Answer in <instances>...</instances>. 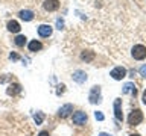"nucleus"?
Returning a JSON list of instances; mask_svg holds the SVG:
<instances>
[{"instance_id": "1", "label": "nucleus", "mask_w": 146, "mask_h": 136, "mask_svg": "<svg viewBox=\"0 0 146 136\" xmlns=\"http://www.w3.org/2000/svg\"><path fill=\"white\" fill-rule=\"evenodd\" d=\"M141 121H143V113H141L140 109H135V110H132L129 113V118H128L129 126H137V124H140Z\"/></svg>"}, {"instance_id": "2", "label": "nucleus", "mask_w": 146, "mask_h": 136, "mask_svg": "<svg viewBox=\"0 0 146 136\" xmlns=\"http://www.w3.org/2000/svg\"><path fill=\"white\" fill-rule=\"evenodd\" d=\"M132 58L137 59V61H141V59L146 58V47L145 45H134L132 48Z\"/></svg>"}, {"instance_id": "3", "label": "nucleus", "mask_w": 146, "mask_h": 136, "mask_svg": "<svg viewBox=\"0 0 146 136\" xmlns=\"http://www.w3.org/2000/svg\"><path fill=\"white\" fill-rule=\"evenodd\" d=\"M72 120H73V122H75V124L82 126V124H85V122H87V113L82 112V110L75 112V113H73V116H72Z\"/></svg>"}, {"instance_id": "4", "label": "nucleus", "mask_w": 146, "mask_h": 136, "mask_svg": "<svg viewBox=\"0 0 146 136\" xmlns=\"http://www.w3.org/2000/svg\"><path fill=\"white\" fill-rule=\"evenodd\" d=\"M110 76H111L114 80H122L123 77L126 76V70L123 67H116L111 73H110Z\"/></svg>"}, {"instance_id": "5", "label": "nucleus", "mask_w": 146, "mask_h": 136, "mask_svg": "<svg viewBox=\"0 0 146 136\" xmlns=\"http://www.w3.org/2000/svg\"><path fill=\"white\" fill-rule=\"evenodd\" d=\"M43 8L49 12L56 11V9L59 8V0H46V2L43 3Z\"/></svg>"}, {"instance_id": "6", "label": "nucleus", "mask_w": 146, "mask_h": 136, "mask_svg": "<svg viewBox=\"0 0 146 136\" xmlns=\"http://www.w3.org/2000/svg\"><path fill=\"white\" fill-rule=\"evenodd\" d=\"M100 101V88L99 86H93V89H91V92H90V103H99Z\"/></svg>"}, {"instance_id": "7", "label": "nucleus", "mask_w": 146, "mask_h": 136, "mask_svg": "<svg viewBox=\"0 0 146 136\" xmlns=\"http://www.w3.org/2000/svg\"><path fill=\"white\" fill-rule=\"evenodd\" d=\"M38 35L43 36V38H47V36L52 35V27H50L49 24H41L38 27Z\"/></svg>"}, {"instance_id": "8", "label": "nucleus", "mask_w": 146, "mask_h": 136, "mask_svg": "<svg viewBox=\"0 0 146 136\" xmlns=\"http://www.w3.org/2000/svg\"><path fill=\"white\" fill-rule=\"evenodd\" d=\"M72 112H73V106H72V104H64V106L58 110V115L61 118H67Z\"/></svg>"}, {"instance_id": "9", "label": "nucleus", "mask_w": 146, "mask_h": 136, "mask_svg": "<svg viewBox=\"0 0 146 136\" xmlns=\"http://www.w3.org/2000/svg\"><path fill=\"white\" fill-rule=\"evenodd\" d=\"M6 92H8V95H17V94H20L21 92V86L18 85V83H11L8 86V89H6Z\"/></svg>"}, {"instance_id": "10", "label": "nucleus", "mask_w": 146, "mask_h": 136, "mask_svg": "<svg viewBox=\"0 0 146 136\" xmlns=\"http://www.w3.org/2000/svg\"><path fill=\"white\" fill-rule=\"evenodd\" d=\"M73 80L78 82V83H84V82L87 80V74L84 71H81V70H78L73 73Z\"/></svg>"}, {"instance_id": "11", "label": "nucleus", "mask_w": 146, "mask_h": 136, "mask_svg": "<svg viewBox=\"0 0 146 136\" xmlns=\"http://www.w3.org/2000/svg\"><path fill=\"white\" fill-rule=\"evenodd\" d=\"M114 113H116V118L119 121L123 120V113H122V109H120V100L119 98L114 101Z\"/></svg>"}, {"instance_id": "12", "label": "nucleus", "mask_w": 146, "mask_h": 136, "mask_svg": "<svg viewBox=\"0 0 146 136\" xmlns=\"http://www.w3.org/2000/svg\"><path fill=\"white\" fill-rule=\"evenodd\" d=\"M94 52H90V50H84V52L81 53V59L82 61H85V62H91L94 59Z\"/></svg>"}, {"instance_id": "13", "label": "nucleus", "mask_w": 146, "mask_h": 136, "mask_svg": "<svg viewBox=\"0 0 146 136\" xmlns=\"http://www.w3.org/2000/svg\"><path fill=\"white\" fill-rule=\"evenodd\" d=\"M20 29H21V27H20V24H18L15 20H12V21L8 23V30L12 32V33H17V32H20Z\"/></svg>"}, {"instance_id": "14", "label": "nucleus", "mask_w": 146, "mask_h": 136, "mask_svg": "<svg viewBox=\"0 0 146 136\" xmlns=\"http://www.w3.org/2000/svg\"><path fill=\"white\" fill-rule=\"evenodd\" d=\"M20 18H23L25 21H31L34 18V12L27 11V9H23V11H20Z\"/></svg>"}, {"instance_id": "15", "label": "nucleus", "mask_w": 146, "mask_h": 136, "mask_svg": "<svg viewBox=\"0 0 146 136\" xmlns=\"http://www.w3.org/2000/svg\"><path fill=\"white\" fill-rule=\"evenodd\" d=\"M41 48H43V44H41L40 41L34 39V41H31V42H29V50H31V52H38V50H41Z\"/></svg>"}, {"instance_id": "16", "label": "nucleus", "mask_w": 146, "mask_h": 136, "mask_svg": "<svg viewBox=\"0 0 146 136\" xmlns=\"http://www.w3.org/2000/svg\"><path fill=\"white\" fill-rule=\"evenodd\" d=\"M123 92H125V94L131 92L132 95H135V86L132 85V83H126V85H125V88H123Z\"/></svg>"}, {"instance_id": "17", "label": "nucleus", "mask_w": 146, "mask_h": 136, "mask_svg": "<svg viewBox=\"0 0 146 136\" xmlns=\"http://www.w3.org/2000/svg\"><path fill=\"white\" fill-rule=\"evenodd\" d=\"M15 44L18 45V47H23V45L26 44V36L25 35H18L15 38Z\"/></svg>"}, {"instance_id": "18", "label": "nucleus", "mask_w": 146, "mask_h": 136, "mask_svg": "<svg viewBox=\"0 0 146 136\" xmlns=\"http://www.w3.org/2000/svg\"><path fill=\"white\" fill-rule=\"evenodd\" d=\"M34 120H35L36 124H41V122H43V120H44V115H43L41 112H36V115L34 116Z\"/></svg>"}, {"instance_id": "19", "label": "nucleus", "mask_w": 146, "mask_h": 136, "mask_svg": "<svg viewBox=\"0 0 146 136\" xmlns=\"http://www.w3.org/2000/svg\"><path fill=\"white\" fill-rule=\"evenodd\" d=\"M64 89H66V85H59L58 86V89H56V94L59 95V94H62L64 92Z\"/></svg>"}, {"instance_id": "20", "label": "nucleus", "mask_w": 146, "mask_h": 136, "mask_svg": "<svg viewBox=\"0 0 146 136\" xmlns=\"http://www.w3.org/2000/svg\"><path fill=\"white\" fill-rule=\"evenodd\" d=\"M94 116H96V120H99V121H102V120H104V115H102L100 112H96V113H94Z\"/></svg>"}, {"instance_id": "21", "label": "nucleus", "mask_w": 146, "mask_h": 136, "mask_svg": "<svg viewBox=\"0 0 146 136\" xmlns=\"http://www.w3.org/2000/svg\"><path fill=\"white\" fill-rule=\"evenodd\" d=\"M140 74L143 76V77H146V65H143V67L140 68Z\"/></svg>"}, {"instance_id": "22", "label": "nucleus", "mask_w": 146, "mask_h": 136, "mask_svg": "<svg viewBox=\"0 0 146 136\" xmlns=\"http://www.w3.org/2000/svg\"><path fill=\"white\" fill-rule=\"evenodd\" d=\"M11 59H14V61H17V59H18V54H15V53H11Z\"/></svg>"}, {"instance_id": "23", "label": "nucleus", "mask_w": 146, "mask_h": 136, "mask_svg": "<svg viewBox=\"0 0 146 136\" xmlns=\"http://www.w3.org/2000/svg\"><path fill=\"white\" fill-rule=\"evenodd\" d=\"M38 136H50V135L47 133V131H41V133H40Z\"/></svg>"}, {"instance_id": "24", "label": "nucleus", "mask_w": 146, "mask_h": 136, "mask_svg": "<svg viewBox=\"0 0 146 136\" xmlns=\"http://www.w3.org/2000/svg\"><path fill=\"white\" fill-rule=\"evenodd\" d=\"M143 103L146 104V89H145V92H143Z\"/></svg>"}, {"instance_id": "25", "label": "nucleus", "mask_w": 146, "mask_h": 136, "mask_svg": "<svg viewBox=\"0 0 146 136\" xmlns=\"http://www.w3.org/2000/svg\"><path fill=\"white\" fill-rule=\"evenodd\" d=\"M99 136H110V135H107V133H100Z\"/></svg>"}, {"instance_id": "26", "label": "nucleus", "mask_w": 146, "mask_h": 136, "mask_svg": "<svg viewBox=\"0 0 146 136\" xmlns=\"http://www.w3.org/2000/svg\"><path fill=\"white\" fill-rule=\"evenodd\" d=\"M129 136H140V135H137V133H135V135H129Z\"/></svg>"}]
</instances>
